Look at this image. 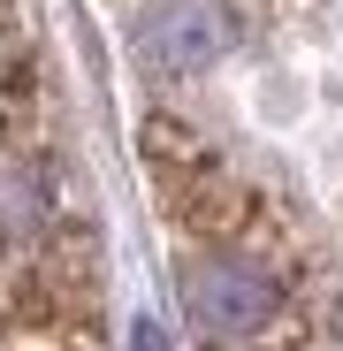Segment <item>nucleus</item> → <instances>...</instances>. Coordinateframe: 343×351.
<instances>
[{
  "instance_id": "f257e3e1",
  "label": "nucleus",
  "mask_w": 343,
  "mask_h": 351,
  "mask_svg": "<svg viewBox=\"0 0 343 351\" xmlns=\"http://www.w3.org/2000/svg\"><path fill=\"white\" fill-rule=\"evenodd\" d=\"M183 321L214 343V351H267L290 336L298 321V282L282 260H267L259 245H199L183 260Z\"/></svg>"
},
{
  "instance_id": "f03ea898",
  "label": "nucleus",
  "mask_w": 343,
  "mask_h": 351,
  "mask_svg": "<svg viewBox=\"0 0 343 351\" xmlns=\"http://www.w3.org/2000/svg\"><path fill=\"white\" fill-rule=\"evenodd\" d=\"M237 46V8L229 0H153L138 23V62L160 77H199Z\"/></svg>"
},
{
  "instance_id": "7ed1b4c3",
  "label": "nucleus",
  "mask_w": 343,
  "mask_h": 351,
  "mask_svg": "<svg viewBox=\"0 0 343 351\" xmlns=\"http://www.w3.org/2000/svg\"><path fill=\"white\" fill-rule=\"evenodd\" d=\"M38 214H46L38 184H31L23 168H0V245H23L31 229H38Z\"/></svg>"
},
{
  "instance_id": "20e7f679",
  "label": "nucleus",
  "mask_w": 343,
  "mask_h": 351,
  "mask_svg": "<svg viewBox=\"0 0 343 351\" xmlns=\"http://www.w3.org/2000/svg\"><path fill=\"white\" fill-rule=\"evenodd\" d=\"M130 351H168V336H160V321H138V328H130Z\"/></svg>"
}]
</instances>
